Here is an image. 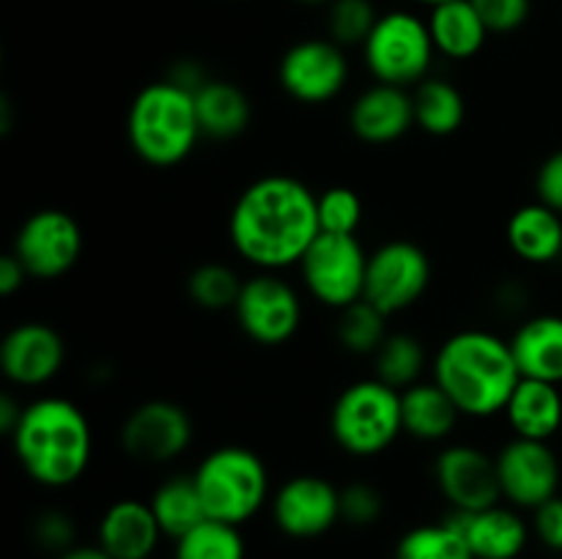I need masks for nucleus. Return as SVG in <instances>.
I'll list each match as a JSON object with an SVG mask.
<instances>
[{
    "mask_svg": "<svg viewBox=\"0 0 562 559\" xmlns=\"http://www.w3.org/2000/svg\"><path fill=\"white\" fill-rule=\"evenodd\" d=\"M300 3H307V5H318V3H333V0H300Z\"/></svg>",
    "mask_w": 562,
    "mask_h": 559,
    "instance_id": "c03bdc74",
    "label": "nucleus"
},
{
    "mask_svg": "<svg viewBox=\"0 0 562 559\" xmlns=\"http://www.w3.org/2000/svg\"><path fill=\"white\" fill-rule=\"evenodd\" d=\"M510 250L527 263H552L562 258V214L536 201L516 208L505 228Z\"/></svg>",
    "mask_w": 562,
    "mask_h": 559,
    "instance_id": "5701e85b",
    "label": "nucleus"
},
{
    "mask_svg": "<svg viewBox=\"0 0 562 559\" xmlns=\"http://www.w3.org/2000/svg\"><path fill=\"white\" fill-rule=\"evenodd\" d=\"M33 537H36L38 546L64 554L66 548L75 546V524H71L69 515L49 510V513L38 515L36 526H33Z\"/></svg>",
    "mask_w": 562,
    "mask_h": 559,
    "instance_id": "4c0bfd02",
    "label": "nucleus"
},
{
    "mask_svg": "<svg viewBox=\"0 0 562 559\" xmlns=\"http://www.w3.org/2000/svg\"><path fill=\"white\" fill-rule=\"evenodd\" d=\"M488 33H510L530 16L532 0H472Z\"/></svg>",
    "mask_w": 562,
    "mask_h": 559,
    "instance_id": "e433bc0d",
    "label": "nucleus"
},
{
    "mask_svg": "<svg viewBox=\"0 0 562 559\" xmlns=\"http://www.w3.org/2000/svg\"><path fill=\"white\" fill-rule=\"evenodd\" d=\"M382 14L371 0H333L329 3V38L340 47H362Z\"/></svg>",
    "mask_w": 562,
    "mask_h": 559,
    "instance_id": "72a5a7b5",
    "label": "nucleus"
},
{
    "mask_svg": "<svg viewBox=\"0 0 562 559\" xmlns=\"http://www.w3.org/2000/svg\"><path fill=\"white\" fill-rule=\"evenodd\" d=\"M428 31L437 53L453 60H467L481 53L488 36V27L483 25L472 0H448L434 5Z\"/></svg>",
    "mask_w": 562,
    "mask_h": 559,
    "instance_id": "a878e982",
    "label": "nucleus"
},
{
    "mask_svg": "<svg viewBox=\"0 0 562 559\" xmlns=\"http://www.w3.org/2000/svg\"><path fill=\"white\" fill-rule=\"evenodd\" d=\"M384 499L368 482H351L340 488V521L351 526H371L382 518Z\"/></svg>",
    "mask_w": 562,
    "mask_h": 559,
    "instance_id": "c9c22d12",
    "label": "nucleus"
},
{
    "mask_svg": "<svg viewBox=\"0 0 562 559\" xmlns=\"http://www.w3.org/2000/svg\"><path fill=\"white\" fill-rule=\"evenodd\" d=\"M173 559H247L239 526L206 518L173 540Z\"/></svg>",
    "mask_w": 562,
    "mask_h": 559,
    "instance_id": "c85d7f7f",
    "label": "nucleus"
},
{
    "mask_svg": "<svg viewBox=\"0 0 562 559\" xmlns=\"http://www.w3.org/2000/svg\"><path fill=\"white\" fill-rule=\"evenodd\" d=\"M126 135L137 157L154 168L184 162L201 137L192 91L173 80H159L132 99Z\"/></svg>",
    "mask_w": 562,
    "mask_h": 559,
    "instance_id": "20e7f679",
    "label": "nucleus"
},
{
    "mask_svg": "<svg viewBox=\"0 0 562 559\" xmlns=\"http://www.w3.org/2000/svg\"><path fill=\"white\" fill-rule=\"evenodd\" d=\"M417 3H428L434 9V5H439V3H448V0H417Z\"/></svg>",
    "mask_w": 562,
    "mask_h": 559,
    "instance_id": "a18cd8bd",
    "label": "nucleus"
},
{
    "mask_svg": "<svg viewBox=\"0 0 562 559\" xmlns=\"http://www.w3.org/2000/svg\"><path fill=\"white\" fill-rule=\"evenodd\" d=\"M192 99H195L201 135L214 137V140H231V137H239L250 126V99L234 82L209 77L192 93Z\"/></svg>",
    "mask_w": 562,
    "mask_h": 559,
    "instance_id": "393cba45",
    "label": "nucleus"
},
{
    "mask_svg": "<svg viewBox=\"0 0 562 559\" xmlns=\"http://www.w3.org/2000/svg\"><path fill=\"white\" fill-rule=\"evenodd\" d=\"M450 518L475 559H516L530 540V526L516 507L492 504L475 513H453Z\"/></svg>",
    "mask_w": 562,
    "mask_h": 559,
    "instance_id": "aec40b11",
    "label": "nucleus"
},
{
    "mask_svg": "<svg viewBox=\"0 0 562 559\" xmlns=\"http://www.w3.org/2000/svg\"><path fill=\"white\" fill-rule=\"evenodd\" d=\"M66 360L64 338L42 321H27L11 329L0 343V370L11 384L42 387L58 376Z\"/></svg>",
    "mask_w": 562,
    "mask_h": 559,
    "instance_id": "f3484780",
    "label": "nucleus"
},
{
    "mask_svg": "<svg viewBox=\"0 0 562 559\" xmlns=\"http://www.w3.org/2000/svg\"><path fill=\"white\" fill-rule=\"evenodd\" d=\"M322 233L316 195L291 175H263L252 181L228 217L234 250L263 272L300 266L307 247Z\"/></svg>",
    "mask_w": 562,
    "mask_h": 559,
    "instance_id": "f257e3e1",
    "label": "nucleus"
},
{
    "mask_svg": "<svg viewBox=\"0 0 562 559\" xmlns=\"http://www.w3.org/2000/svg\"><path fill=\"white\" fill-rule=\"evenodd\" d=\"M272 521L294 540H313L340 521V491L318 475H296L272 497Z\"/></svg>",
    "mask_w": 562,
    "mask_h": 559,
    "instance_id": "dca6fc26",
    "label": "nucleus"
},
{
    "mask_svg": "<svg viewBox=\"0 0 562 559\" xmlns=\"http://www.w3.org/2000/svg\"><path fill=\"white\" fill-rule=\"evenodd\" d=\"M22 411H25V406L16 403L11 395H3V398H0V427H3V433L9 438H11V433L16 431V425H20Z\"/></svg>",
    "mask_w": 562,
    "mask_h": 559,
    "instance_id": "79ce46f5",
    "label": "nucleus"
},
{
    "mask_svg": "<svg viewBox=\"0 0 562 559\" xmlns=\"http://www.w3.org/2000/svg\"><path fill=\"white\" fill-rule=\"evenodd\" d=\"M234 312L241 332L258 345L285 343L302 323L300 296L274 272H261L245 280Z\"/></svg>",
    "mask_w": 562,
    "mask_h": 559,
    "instance_id": "9b49d317",
    "label": "nucleus"
},
{
    "mask_svg": "<svg viewBox=\"0 0 562 559\" xmlns=\"http://www.w3.org/2000/svg\"><path fill=\"white\" fill-rule=\"evenodd\" d=\"M505 417L516 438L549 442L562 427V395L558 384L521 378L505 406Z\"/></svg>",
    "mask_w": 562,
    "mask_h": 559,
    "instance_id": "412c9836",
    "label": "nucleus"
},
{
    "mask_svg": "<svg viewBox=\"0 0 562 559\" xmlns=\"http://www.w3.org/2000/svg\"><path fill=\"white\" fill-rule=\"evenodd\" d=\"M338 340L346 351L351 354H376L382 349V343L387 340V316H384L379 307H373L371 301L360 299L355 305L338 310Z\"/></svg>",
    "mask_w": 562,
    "mask_h": 559,
    "instance_id": "2f4dec72",
    "label": "nucleus"
},
{
    "mask_svg": "<svg viewBox=\"0 0 562 559\" xmlns=\"http://www.w3.org/2000/svg\"><path fill=\"white\" fill-rule=\"evenodd\" d=\"M198 493L209 518L241 526L269 499V471L261 455L247 447H217L198 464Z\"/></svg>",
    "mask_w": 562,
    "mask_h": 559,
    "instance_id": "39448f33",
    "label": "nucleus"
},
{
    "mask_svg": "<svg viewBox=\"0 0 562 559\" xmlns=\"http://www.w3.org/2000/svg\"><path fill=\"white\" fill-rule=\"evenodd\" d=\"M461 411L437 381H417L401 389V420L404 433L417 442H442L453 433Z\"/></svg>",
    "mask_w": 562,
    "mask_h": 559,
    "instance_id": "b1692460",
    "label": "nucleus"
},
{
    "mask_svg": "<svg viewBox=\"0 0 562 559\" xmlns=\"http://www.w3.org/2000/svg\"><path fill=\"white\" fill-rule=\"evenodd\" d=\"M27 277H31V274H27V269L22 266L20 258H16L14 252H9V255L0 258V294L14 296L16 290L25 285Z\"/></svg>",
    "mask_w": 562,
    "mask_h": 559,
    "instance_id": "a19ab883",
    "label": "nucleus"
},
{
    "mask_svg": "<svg viewBox=\"0 0 562 559\" xmlns=\"http://www.w3.org/2000/svg\"><path fill=\"white\" fill-rule=\"evenodd\" d=\"M349 126L362 142L371 146H384L404 137L415 126V99L409 88L387 82L366 88L351 104Z\"/></svg>",
    "mask_w": 562,
    "mask_h": 559,
    "instance_id": "a211bd4d",
    "label": "nucleus"
},
{
    "mask_svg": "<svg viewBox=\"0 0 562 559\" xmlns=\"http://www.w3.org/2000/svg\"><path fill=\"white\" fill-rule=\"evenodd\" d=\"M11 444L33 482L44 488H66L80 480L91 464V422L71 400L38 398L22 411Z\"/></svg>",
    "mask_w": 562,
    "mask_h": 559,
    "instance_id": "f03ea898",
    "label": "nucleus"
},
{
    "mask_svg": "<svg viewBox=\"0 0 562 559\" xmlns=\"http://www.w3.org/2000/svg\"><path fill=\"white\" fill-rule=\"evenodd\" d=\"M322 233L355 236L362 223V201L351 186H329L316 195Z\"/></svg>",
    "mask_w": 562,
    "mask_h": 559,
    "instance_id": "f704fd0d",
    "label": "nucleus"
},
{
    "mask_svg": "<svg viewBox=\"0 0 562 559\" xmlns=\"http://www.w3.org/2000/svg\"><path fill=\"white\" fill-rule=\"evenodd\" d=\"M278 77L283 91L302 104H322L338 96L349 80V60L333 38H305L285 49Z\"/></svg>",
    "mask_w": 562,
    "mask_h": 559,
    "instance_id": "f8f14e48",
    "label": "nucleus"
},
{
    "mask_svg": "<svg viewBox=\"0 0 562 559\" xmlns=\"http://www.w3.org/2000/svg\"><path fill=\"white\" fill-rule=\"evenodd\" d=\"M393 559H475L453 518L423 524L406 532L395 546Z\"/></svg>",
    "mask_w": 562,
    "mask_h": 559,
    "instance_id": "c756f323",
    "label": "nucleus"
},
{
    "mask_svg": "<svg viewBox=\"0 0 562 559\" xmlns=\"http://www.w3.org/2000/svg\"><path fill=\"white\" fill-rule=\"evenodd\" d=\"M300 272L313 299L333 310H344L366 294L368 252L357 236L318 233L302 255Z\"/></svg>",
    "mask_w": 562,
    "mask_h": 559,
    "instance_id": "6e6552de",
    "label": "nucleus"
},
{
    "mask_svg": "<svg viewBox=\"0 0 562 559\" xmlns=\"http://www.w3.org/2000/svg\"><path fill=\"white\" fill-rule=\"evenodd\" d=\"M434 480L453 513H475L499 504L503 499L497 455H488L486 449L472 444L445 447L434 460Z\"/></svg>",
    "mask_w": 562,
    "mask_h": 559,
    "instance_id": "ddd939ff",
    "label": "nucleus"
},
{
    "mask_svg": "<svg viewBox=\"0 0 562 559\" xmlns=\"http://www.w3.org/2000/svg\"><path fill=\"white\" fill-rule=\"evenodd\" d=\"M428 283H431V261L423 247L404 239L387 241L368 255L362 299L390 318L409 310L426 294Z\"/></svg>",
    "mask_w": 562,
    "mask_h": 559,
    "instance_id": "1a4fd4ad",
    "label": "nucleus"
},
{
    "mask_svg": "<svg viewBox=\"0 0 562 559\" xmlns=\"http://www.w3.org/2000/svg\"><path fill=\"white\" fill-rule=\"evenodd\" d=\"M521 378L562 384V316H536L510 338Z\"/></svg>",
    "mask_w": 562,
    "mask_h": 559,
    "instance_id": "4be33fe9",
    "label": "nucleus"
},
{
    "mask_svg": "<svg viewBox=\"0 0 562 559\" xmlns=\"http://www.w3.org/2000/svg\"><path fill=\"white\" fill-rule=\"evenodd\" d=\"M532 532L552 551H562V497H552L532 510Z\"/></svg>",
    "mask_w": 562,
    "mask_h": 559,
    "instance_id": "58836bf2",
    "label": "nucleus"
},
{
    "mask_svg": "<svg viewBox=\"0 0 562 559\" xmlns=\"http://www.w3.org/2000/svg\"><path fill=\"white\" fill-rule=\"evenodd\" d=\"M241 285L239 274L225 263H201L187 280V294L203 310H234Z\"/></svg>",
    "mask_w": 562,
    "mask_h": 559,
    "instance_id": "473e14b6",
    "label": "nucleus"
},
{
    "mask_svg": "<svg viewBox=\"0 0 562 559\" xmlns=\"http://www.w3.org/2000/svg\"><path fill=\"white\" fill-rule=\"evenodd\" d=\"M376 378L390 384L393 389H406L417 384L423 365H426V354H423L420 340L412 338L406 332L387 334L382 349L376 351Z\"/></svg>",
    "mask_w": 562,
    "mask_h": 559,
    "instance_id": "7c9ffc66",
    "label": "nucleus"
},
{
    "mask_svg": "<svg viewBox=\"0 0 562 559\" xmlns=\"http://www.w3.org/2000/svg\"><path fill=\"white\" fill-rule=\"evenodd\" d=\"M58 559H113L102 546H71L64 554H58Z\"/></svg>",
    "mask_w": 562,
    "mask_h": 559,
    "instance_id": "37998d69",
    "label": "nucleus"
},
{
    "mask_svg": "<svg viewBox=\"0 0 562 559\" xmlns=\"http://www.w3.org/2000/svg\"><path fill=\"white\" fill-rule=\"evenodd\" d=\"M536 192L538 201L547 203L549 208L562 214V148L549 153V157L543 159L541 168H538Z\"/></svg>",
    "mask_w": 562,
    "mask_h": 559,
    "instance_id": "ea45409f",
    "label": "nucleus"
},
{
    "mask_svg": "<svg viewBox=\"0 0 562 559\" xmlns=\"http://www.w3.org/2000/svg\"><path fill=\"white\" fill-rule=\"evenodd\" d=\"M148 504H151L154 515H157V524L162 529V535L170 537V540H179L181 535H187L201 521L209 518L192 475H179L159 482L157 491L148 499Z\"/></svg>",
    "mask_w": 562,
    "mask_h": 559,
    "instance_id": "bb28decb",
    "label": "nucleus"
},
{
    "mask_svg": "<svg viewBox=\"0 0 562 559\" xmlns=\"http://www.w3.org/2000/svg\"><path fill=\"white\" fill-rule=\"evenodd\" d=\"M434 53L437 47H434L428 22H423L412 11L382 14L371 36L362 44V58L376 82L398 88L420 85L431 69Z\"/></svg>",
    "mask_w": 562,
    "mask_h": 559,
    "instance_id": "0eeeda50",
    "label": "nucleus"
},
{
    "mask_svg": "<svg viewBox=\"0 0 562 559\" xmlns=\"http://www.w3.org/2000/svg\"><path fill=\"white\" fill-rule=\"evenodd\" d=\"M11 252L20 258L31 277H64L82 252V230L64 208H42L20 225Z\"/></svg>",
    "mask_w": 562,
    "mask_h": 559,
    "instance_id": "9d476101",
    "label": "nucleus"
},
{
    "mask_svg": "<svg viewBox=\"0 0 562 559\" xmlns=\"http://www.w3.org/2000/svg\"><path fill=\"white\" fill-rule=\"evenodd\" d=\"M434 381L453 398L461 414L494 417L505 411L521 373L510 340L483 329H467L445 340L437 351Z\"/></svg>",
    "mask_w": 562,
    "mask_h": 559,
    "instance_id": "7ed1b4c3",
    "label": "nucleus"
},
{
    "mask_svg": "<svg viewBox=\"0 0 562 559\" xmlns=\"http://www.w3.org/2000/svg\"><path fill=\"white\" fill-rule=\"evenodd\" d=\"M415 124L426 135L448 137L461 129L467 115V102L453 82L442 77H426L420 85H415Z\"/></svg>",
    "mask_w": 562,
    "mask_h": 559,
    "instance_id": "cd10ccee",
    "label": "nucleus"
},
{
    "mask_svg": "<svg viewBox=\"0 0 562 559\" xmlns=\"http://www.w3.org/2000/svg\"><path fill=\"white\" fill-rule=\"evenodd\" d=\"M497 471L503 499L510 507L536 510L560 488V460L549 442H532V438H510L497 453Z\"/></svg>",
    "mask_w": 562,
    "mask_h": 559,
    "instance_id": "2eb2a0df",
    "label": "nucleus"
},
{
    "mask_svg": "<svg viewBox=\"0 0 562 559\" xmlns=\"http://www.w3.org/2000/svg\"><path fill=\"white\" fill-rule=\"evenodd\" d=\"M162 537L151 504L140 499L113 502L97 526V543L113 559H151Z\"/></svg>",
    "mask_w": 562,
    "mask_h": 559,
    "instance_id": "6ab92c4d",
    "label": "nucleus"
},
{
    "mask_svg": "<svg viewBox=\"0 0 562 559\" xmlns=\"http://www.w3.org/2000/svg\"><path fill=\"white\" fill-rule=\"evenodd\" d=\"M192 442V420L173 400H146L121 425V447L140 464H170Z\"/></svg>",
    "mask_w": 562,
    "mask_h": 559,
    "instance_id": "4468645a",
    "label": "nucleus"
},
{
    "mask_svg": "<svg viewBox=\"0 0 562 559\" xmlns=\"http://www.w3.org/2000/svg\"><path fill=\"white\" fill-rule=\"evenodd\" d=\"M329 431L344 453L371 458L404 433L401 392L379 378L349 384L329 411Z\"/></svg>",
    "mask_w": 562,
    "mask_h": 559,
    "instance_id": "423d86ee",
    "label": "nucleus"
}]
</instances>
